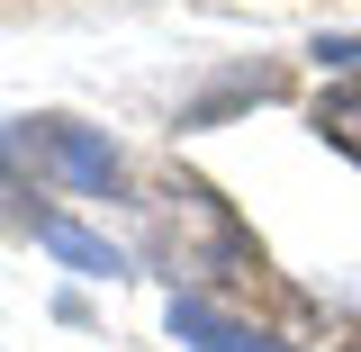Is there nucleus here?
<instances>
[{"instance_id": "nucleus-3", "label": "nucleus", "mask_w": 361, "mask_h": 352, "mask_svg": "<svg viewBox=\"0 0 361 352\" xmlns=\"http://www.w3.org/2000/svg\"><path fill=\"white\" fill-rule=\"evenodd\" d=\"M37 244L45 253H54V262H73V271H90V280H118V244H109V235H90V226H73V217H54V208H45L37 217Z\"/></svg>"}, {"instance_id": "nucleus-6", "label": "nucleus", "mask_w": 361, "mask_h": 352, "mask_svg": "<svg viewBox=\"0 0 361 352\" xmlns=\"http://www.w3.org/2000/svg\"><path fill=\"white\" fill-rule=\"evenodd\" d=\"M334 352H361V325H353V334H343V344H334Z\"/></svg>"}, {"instance_id": "nucleus-2", "label": "nucleus", "mask_w": 361, "mask_h": 352, "mask_svg": "<svg viewBox=\"0 0 361 352\" xmlns=\"http://www.w3.org/2000/svg\"><path fill=\"white\" fill-rule=\"evenodd\" d=\"M172 334L190 352H289L280 334H262V325H235L226 308H208V298H172Z\"/></svg>"}, {"instance_id": "nucleus-1", "label": "nucleus", "mask_w": 361, "mask_h": 352, "mask_svg": "<svg viewBox=\"0 0 361 352\" xmlns=\"http://www.w3.org/2000/svg\"><path fill=\"white\" fill-rule=\"evenodd\" d=\"M9 163H37V172L73 181V190H90V199L118 190V145L90 135V127H73V118H27V127L9 135Z\"/></svg>"}, {"instance_id": "nucleus-4", "label": "nucleus", "mask_w": 361, "mask_h": 352, "mask_svg": "<svg viewBox=\"0 0 361 352\" xmlns=\"http://www.w3.org/2000/svg\"><path fill=\"white\" fill-rule=\"evenodd\" d=\"M316 135H325V145H343V154L361 163V73H353V82H334L325 99H316Z\"/></svg>"}, {"instance_id": "nucleus-5", "label": "nucleus", "mask_w": 361, "mask_h": 352, "mask_svg": "<svg viewBox=\"0 0 361 352\" xmlns=\"http://www.w3.org/2000/svg\"><path fill=\"white\" fill-rule=\"evenodd\" d=\"M316 63H343V73H361V37H316Z\"/></svg>"}]
</instances>
